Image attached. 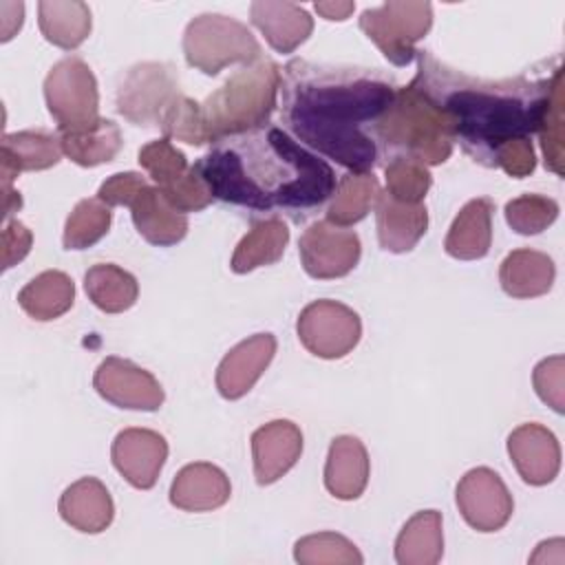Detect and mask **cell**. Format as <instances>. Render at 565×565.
Returning <instances> with one entry per match:
<instances>
[{
  "mask_svg": "<svg viewBox=\"0 0 565 565\" xmlns=\"http://www.w3.org/2000/svg\"><path fill=\"white\" fill-rule=\"evenodd\" d=\"M75 300V285L68 274L60 269H46L31 278L18 294L22 311L38 320L49 322L64 316Z\"/></svg>",
  "mask_w": 565,
  "mask_h": 565,
  "instance_id": "f1b7e54d",
  "label": "cell"
},
{
  "mask_svg": "<svg viewBox=\"0 0 565 565\" xmlns=\"http://www.w3.org/2000/svg\"><path fill=\"white\" fill-rule=\"evenodd\" d=\"M380 157H408L424 166H439L452 154L455 137L444 113L415 82L395 90L391 106L371 130Z\"/></svg>",
  "mask_w": 565,
  "mask_h": 565,
  "instance_id": "277c9868",
  "label": "cell"
},
{
  "mask_svg": "<svg viewBox=\"0 0 565 565\" xmlns=\"http://www.w3.org/2000/svg\"><path fill=\"white\" fill-rule=\"evenodd\" d=\"M84 289L88 300L104 313L128 311L139 296L137 278L113 263L93 265L84 274Z\"/></svg>",
  "mask_w": 565,
  "mask_h": 565,
  "instance_id": "d6a6232c",
  "label": "cell"
},
{
  "mask_svg": "<svg viewBox=\"0 0 565 565\" xmlns=\"http://www.w3.org/2000/svg\"><path fill=\"white\" fill-rule=\"evenodd\" d=\"M386 194L404 203H424L426 192L430 190L433 174L428 166L408 157H393L384 166Z\"/></svg>",
  "mask_w": 565,
  "mask_h": 565,
  "instance_id": "8d00e7d4",
  "label": "cell"
},
{
  "mask_svg": "<svg viewBox=\"0 0 565 565\" xmlns=\"http://www.w3.org/2000/svg\"><path fill=\"white\" fill-rule=\"evenodd\" d=\"M505 221L508 225L523 236L541 234L547 230L558 216V203L543 194H521L505 203Z\"/></svg>",
  "mask_w": 565,
  "mask_h": 565,
  "instance_id": "f35d334b",
  "label": "cell"
},
{
  "mask_svg": "<svg viewBox=\"0 0 565 565\" xmlns=\"http://www.w3.org/2000/svg\"><path fill=\"white\" fill-rule=\"evenodd\" d=\"M455 501L463 521L477 532L501 530L514 512V501L503 479L486 466L472 468L459 479Z\"/></svg>",
  "mask_w": 565,
  "mask_h": 565,
  "instance_id": "5bb4252c",
  "label": "cell"
},
{
  "mask_svg": "<svg viewBox=\"0 0 565 565\" xmlns=\"http://www.w3.org/2000/svg\"><path fill=\"white\" fill-rule=\"evenodd\" d=\"M249 20L276 53H294L313 31L309 11L294 2L256 0L249 7Z\"/></svg>",
  "mask_w": 565,
  "mask_h": 565,
  "instance_id": "7402d4cb",
  "label": "cell"
},
{
  "mask_svg": "<svg viewBox=\"0 0 565 565\" xmlns=\"http://www.w3.org/2000/svg\"><path fill=\"white\" fill-rule=\"evenodd\" d=\"M110 459L132 488L150 490L168 459V441L150 428H124L113 441Z\"/></svg>",
  "mask_w": 565,
  "mask_h": 565,
  "instance_id": "2e32d148",
  "label": "cell"
},
{
  "mask_svg": "<svg viewBox=\"0 0 565 565\" xmlns=\"http://www.w3.org/2000/svg\"><path fill=\"white\" fill-rule=\"evenodd\" d=\"M395 82L380 68L291 60L280 73V119L311 150L351 172L380 161L369 132L391 106Z\"/></svg>",
  "mask_w": 565,
  "mask_h": 565,
  "instance_id": "6da1fadb",
  "label": "cell"
},
{
  "mask_svg": "<svg viewBox=\"0 0 565 565\" xmlns=\"http://www.w3.org/2000/svg\"><path fill=\"white\" fill-rule=\"evenodd\" d=\"M433 26V4L422 0H391L360 13L362 33L395 64L406 66L415 60V44Z\"/></svg>",
  "mask_w": 565,
  "mask_h": 565,
  "instance_id": "ba28073f",
  "label": "cell"
},
{
  "mask_svg": "<svg viewBox=\"0 0 565 565\" xmlns=\"http://www.w3.org/2000/svg\"><path fill=\"white\" fill-rule=\"evenodd\" d=\"M62 154H64L62 141L53 132L20 130L11 135H2V141H0L2 185L4 188L11 185V181L20 172L53 168Z\"/></svg>",
  "mask_w": 565,
  "mask_h": 565,
  "instance_id": "44dd1931",
  "label": "cell"
},
{
  "mask_svg": "<svg viewBox=\"0 0 565 565\" xmlns=\"http://www.w3.org/2000/svg\"><path fill=\"white\" fill-rule=\"evenodd\" d=\"M302 455V433L289 419H274L252 433L254 477L258 486H269L287 475Z\"/></svg>",
  "mask_w": 565,
  "mask_h": 565,
  "instance_id": "ac0fdd59",
  "label": "cell"
},
{
  "mask_svg": "<svg viewBox=\"0 0 565 565\" xmlns=\"http://www.w3.org/2000/svg\"><path fill=\"white\" fill-rule=\"evenodd\" d=\"M444 554L441 514L437 510L415 512L395 539V561L399 565H435Z\"/></svg>",
  "mask_w": 565,
  "mask_h": 565,
  "instance_id": "f546056e",
  "label": "cell"
},
{
  "mask_svg": "<svg viewBox=\"0 0 565 565\" xmlns=\"http://www.w3.org/2000/svg\"><path fill=\"white\" fill-rule=\"evenodd\" d=\"M60 516L77 532L99 534L115 516V505L106 486L95 477H82L71 483L57 503Z\"/></svg>",
  "mask_w": 565,
  "mask_h": 565,
  "instance_id": "cb8c5ba5",
  "label": "cell"
},
{
  "mask_svg": "<svg viewBox=\"0 0 565 565\" xmlns=\"http://www.w3.org/2000/svg\"><path fill=\"white\" fill-rule=\"evenodd\" d=\"M536 395L556 413L565 411V358L552 355L541 360L532 373Z\"/></svg>",
  "mask_w": 565,
  "mask_h": 565,
  "instance_id": "60d3db41",
  "label": "cell"
},
{
  "mask_svg": "<svg viewBox=\"0 0 565 565\" xmlns=\"http://www.w3.org/2000/svg\"><path fill=\"white\" fill-rule=\"evenodd\" d=\"M113 223V210L99 196L82 199L66 216L62 243L66 249H88L102 241Z\"/></svg>",
  "mask_w": 565,
  "mask_h": 565,
  "instance_id": "e575fe53",
  "label": "cell"
},
{
  "mask_svg": "<svg viewBox=\"0 0 565 565\" xmlns=\"http://www.w3.org/2000/svg\"><path fill=\"white\" fill-rule=\"evenodd\" d=\"M38 24L46 42L64 51L77 49L90 35V9L79 0L38 2Z\"/></svg>",
  "mask_w": 565,
  "mask_h": 565,
  "instance_id": "83f0119b",
  "label": "cell"
},
{
  "mask_svg": "<svg viewBox=\"0 0 565 565\" xmlns=\"http://www.w3.org/2000/svg\"><path fill=\"white\" fill-rule=\"evenodd\" d=\"M313 9L324 18V20H338V22H342V20H347L351 13H353V9H355V4L353 2H316L313 4Z\"/></svg>",
  "mask_w": 565,
  "mask_h": 565,
  "instance_id": "ee69618b",
  "label": "cell"
},
{
  "mask_svg": "<svg viewBox=\"0 0 565 565\" xmlns=\"http://www.w3.org/2000/svg\"><path fill=\"white\" fill-rule=\"evenodd\" d=\"M298 254L302 269L311 278L331 280L347 276L358 265L362 245L353 230L329 221H316L302 232Z\"/></svg>",
  "mask_w": 565,
  "mask_h": 565,
  "instance_id": "4fadbf2b",
  "label": "cell"
},
{
  "mask_svg": "<svg viewBox=\"0 0 565 565\" xmlns=\"http://www.w3.org/2000/svg\"><path fill=\"white\" fill-rule=\"evenodd\" d=\"M93 386L106 402L128 411H157L166 399L159 380L150 371L117 355L97 366Z\"/></svg>",
  "mask_w": 565,
  "mask_h": 565,
  "instance_id": "9a60e30c",
  "label": "cell"
},
{
  "mask_svg": "<svg viewBox=\"0 0 565 565\" xmlns=\"http://www.w3.org/2000/svg\"><path fill=\"white\" fill-rule=\"evenodd\" d=\"M60 141L64 154L82 168H95L113 161L124 143L121 130L113 119H99L93 128L82 132H62Z\"/></svg>",
  "mask_w": 565,
  "mask_h": 565,
  "instance_id": "836d02e7",
  "label": "cell"
},
{
  "mask_svg": "<svg viewBox=\"0 0 565 565\" xmlns=\"http://www.w3.org/2000/svg\"><path fill=\"white\" fill-rule=\"evenodd\" d=\"M22 205V199H20V192L11 190V185L4 188V223L11 221V214L18 212Z\"/></svg>",
  "mask_w": 565,
  "mask_h": 565,
  "instance_id": "f6af8a7d",
  "label": "cell"
},
{
  "mask_svg": "<svg viewBox=\"0 0 565 565\" xmlns=\"http://www.w3.org/2000/svg\"><path fill=\"white\" fill-rule=\"evenodd\" d=\"M494 168H501L508 177H514V179H523V177L532 174L536 168V154H534L532 139L523 137V139H514V141H508L505 146H501L494 154Z\"/></svg>",
  "mask_w": 565,
  "mask_h": 565,
  "instance_id": "b9f144b4",
  "label": "cell"
},
{
  "mask_svg": "<svg viewBox=\"0 0 565 565\" xmlns=\"http://www.w3.org/2000/svg\"><path fill=\"white\" fill-rule=\"evenodd\" d=\"M159 128L166 139H177L190 146L207 143L201 104L179 93L159 119Z\"/></svg>",
  "mask_w": 565,
  "mask_h": 565,
  "instance_id": "74e56055",
  "label": "cell"
},
{
  "mask_svg": "<svg viewBox=\"0 0 565 565\" xmlns=\"http://www.w3.org/2000/svg\"><path fill=\"white\" fill-rule=\"evenodd\" d=\"M369 452L353 435H340L331 441L324 463V488L340 501L358 499L369 483Z\"/></svg>",
  "mask_w": 565,
  "mask_h": 565,
  "instance_id": "d4e9b609",
  "label": "cell"
},
{
  "mask_svg": "<svg viewBox=\"0 0 565 565\" xmlns=\"http://www.w3.org/2000/svg\"><path fill=\"white\" fill-rule=\"evenodd\" d=\"M31 243L33 234L24 223H20L18 218L7 221L2 227V269L20 263L29 254Z\"/></svg>",
  "mask_w": 565,
  "mask_h": 565,
  "instance_id": "7bdbcfd3",
  "label": "cell"
},
{
  "mask_svg": "<svg viewBox=\"0 0 565 565\" xmlns=\"http://www.w3.org/2000/svg\"><path fill=\"white\" fill-rule=\"evenodd\" d=\"M137 161L174 210L183 214L201 212L214 201L207 183L170 139L161 137L148 141L139 148Z\"/></svg>",
  "mask_w": 565,
  "mask_h": 565,
  "instance_id": "30bf717a",
  "label": "cell"
},
{
  "mask_svg": "<svg viewBox=\"0 0 565 565\" xmlns=\"http://www.w3.org/2000/svg\"><path fill=\"white\" fill-rule=\"evenodd\" d=\"M539 137H541V150L545 157V168L552 170L554 174L563 177V163H565V152H563V75L556 79L547 108L543 113V121L539 126Z\"/></svg>",
  "mask_w": 565,
  "mask_h": 565,
  "instance_id": "ab89813d",
  "label": "cell"
},
{
  "mask_svg": "<svg viewBox=\"0 0 565 565\" xmlns=\"http://www.w3.org/2000/svg\"><path fill=\"white\" fill-rule=\"evenodd\" d=\"M492 212L494 203L488 196L468 201L446 234V254L457 260L483 258L492 245Z\"/></svg>",
  "mask_w": 565,
  "mask_h": 565,
  "instance_id": "484cf974",
  "label": "cell"
},
{
  "mask_svg": "<svg viewBox=\"0 0 565 565\" xmlns=\"http://www.w3.org/2000/svg\"><path fill=\"white\" fill-rule=\"evenodd\" d=\"M302 347L322 360L344 358L355 349L362 335L360 316L338 300L309 302L296 322Z\"/></svg>",
  "mask_w": 565,
  "mask_h": 565,
  "instance_id": "7c38bea8",
  "label": "cell"
},
{
  "mask_svg": "<svg viewBox=\"0 0 565 565\" xmlns=\"http://www.w3.org/2000/svg\"><path fill=\"white\" fill-rule=\"evenodd\" d=\"M556 278L554 260L530 247L510 252L499 267L501 289L512 298H536L552 289Z\"/></svg>",
  "mask_w": 565,
  "mask_h": 565,
  "instance_id": "4316f807",
  "label": "cell"
},
{
  "mask_svg": "<svg viewBox=\"0 0 565 565\" xmlns=\"http://www.w3.org/2000/svg\"><path fill=\"white\" fill-rule=\"evenodd\" d=\"M280 90V66L260 57L225 79L201 104L207 141L243 135L269 124Z\"/></svg>",
  "mask_w": 565,
  "mask_h": 565,
  "instance_id": "5b68a950",
  "label": "cell"
},
{
  "mask_svg": "<svg viewBox=\"0 0 565 565\" xmlns=\"http://www.w3.org/2000/svg\"><path fill=\"white\" fill-rule=\"evenodd\" d=\"M276 353L271 333H256L232 347L216 369V388L225 399L247 395L258 377L267 371Z\"/></svg>",
  "mask_w": 565,
  "mask_h": 565,
  "instance_id": "d6986e66",
  "label": "cell"
},
{
  "mask_svg": "<svg viewBox=\"0 0 565 565\" xmlns=\"http://www.w3.org/2000/svg\"><path fill=\"white\" fill-rule=\"evenodd\" d=\"M508 455L519 477L530 486H547L561 470L558 439L536 422L521 424L508 435Z\"/></svg>",
  "mask_w": 565,
  "mask_h": 565,
  "instance_id": "e0dca14e",
  "label": "cell"
},
{
  "mask_svg": "<svg viewBox=\"0 0 565 565\" xmlns=\"http://www.w3.org/2000/svg\"><path fill=\"white\" fill-rule=\"evenodd\" d=\"M380 181L373 172H347L335 183L331 203L327 207V221L340 227L360 223L380 199Z\"/></svg>",
  "mask_w": 565,
  "mask_h": 565,
  "instance_id": "1f68e13d",
  "label": "cell"
},
{
  "mask_svg": "<svg viewBox=\"0 0 565 565\" xmlns=\"http://www.w3.org/2000/svg\"><path fill=\"white\" fill-rule=\"evenodd\" d=\"M179 93V77L170 64L141 62L128 68L117 88V113L137 126H159Z\"/></svg>",
  "mask_w": 565,
  "mask_h": 565,
  "instance_id": "8fae6325",
  "label": "cell"
},
{
  "mask_svg": "<svg viewBox=\"0 0 565 565\" xmlns=\"http://www.w3.org/2000/svg\"><path fill=\"white\" fill-rule=\"evenodd\" d=\"M214 199L300 221L335 190L333 168L287 130L265 124L216 141L196 163Z\"/></svg>",
  "mask_w": 565,
  "mask_h": 565,
  "instance_id": "7a4b0ae2",
  "label": "cell"
},
{
  "mask_svg": "<svg viewBox=\"0 0 565 565\" xmlns=\"http://www.w3.org/2000/svg\"><path fill=\"white\" fill-rule=\"evenodd\" d=\"M44 99L60 135L88 130L102 119L97 79L77 55L53 64L44 79Z\"/></svg>",
  "mask_w": 565,
  "mask_h": 565,
  "instance_id": "9c48e42d",
  "label": "cell"
},
{
  "mask_svg": "<svg viewBox=\"0 0 565 565\" xmlns=\"http://www.w3.org/2000/svg\"><path fill=\"white\" fill-rule=\"evenodd\" d=\"M260 53L247 24L223 13H201L183 31L185 62L205 75H218L232 64L249 66L263 57Z\"/></svg>",
  "mask_w": 565,
  "mask_h": 565,
  "instance_id": "52a82bcc",
  "label": "cell"
},
{
  "mask_svg": "<svg viewBox=\"0 0 565 565\" xmlns=\"http://www.w3.org/2000/svg\"><path fill=\"white\" fill-rule=\"evenodd\" d=\"M294 558L300 565H362L360 550L342 534L318 532L296 541Z\"/></svg>",
  "mask_w": 565,
  "mask_h": 565,
  "instance_id": "d590c367",
  "label": "cell"
},
{
  "mask_svg": "<svg viewBox=\"0 0 565 565\" xmlns=\"http://www.w3.org/2000/svg\"><path fill=\"white\" fill-rule=\"evenodd\" d=\"M289 243V230L280 218L256 221L252 230L238 241L232 254V271L247 274L258 267L274 265L282 258Z\"/></svg>",
  "mask_w": 565,
  "mask_h": 565,
  "instance_id": "4dcf8cb0",
  "label": "cell"
},
{
  "mask_svg": "<svg viewBox=\"0 0 565 565\" xmlns=\"http://www.w3.org/2000/svg\"><path fill=\"white\" fill-rule=\"evenodd\" d=\"M97 196L106 205H126L130 207L132 223L137 232L157 247H170L185 238L188 216L174 210L161 190L150 183L139 172H117L108 177Z\"/></svg>",
  "mask_w": 565,
  "mask_h": 565,
  "instance_id": "8992f818",
  "label": "cell"
},
{
  "mask_svg": "<svg viewBox=\"0 0 565 565\" xmlns=\"http://www.w3.org/2000/svg\"><path fill=\"white\" fill-rule=\"evenodd\" d=\"M375 227L380 247L393 254L411 252L428 230V210L424 203H404L380 192L375 203Z\"/></svg>",
  "mask_w": 565,
  "mask_h": 565,
  "instance_id": "603a6c76",
  "label": "cell"
},
{
  "mask_svg": "<svg viewBox=\"0 0 565 565\" xmlns=\"http://www.w3.org/2000/svg\"><path fill=\"white\" fill-rule=\"evenodd\" d=\"M227 475L207 461L183 466L170 483V503L183 512H210L230 501Z\"/></svg>",
  "mask_w": 565,
  "mask_h": 565,
  "instance_id": "ffe728a7",
  "label": "cell"
},
{
  "mask_svg": "<svg viewBox=\"0 0 565 565\" xmlns=\"http://www.w3.org/2000/svg\"><path fill=\"white\" fill-rule=\"evenodd\" d=\"M415 57L413 82L444 113L461 150L483 168H494V154L508 141L539 132L552 88L563 75L556 62L532 77L481 79L439 62L430 51H417Z\"/></svg>",
  "mask_w": 565,
  "mask_h": 565,
  "instance_id": "3957f363",
  "label": "cell"
}]
</instances>
